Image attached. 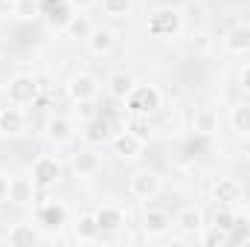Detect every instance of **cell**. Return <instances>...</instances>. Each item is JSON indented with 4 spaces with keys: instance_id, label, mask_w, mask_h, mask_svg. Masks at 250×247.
<instances>
[{
    "instance_id": "8992f818",
    "label": "cell",
    "mask_w": 250,
    "mask_h": 247,
    "mask_svg": "<svg viewBox=\"0 0 250 247\" xmlns=\"http://www.w3.org/2000/svg\"><path fill=\"white\" fill-rule=\"evenodd\" d=\"M143 148H146V140H143L140 134H134V131H120V134L111 137V151H114L120 160H134V157H140Z\"/></svg>"
},
{
    "instance_id": "7402d4cb",
    "label": "cell",
    "mask_w": 250,
    "mask_h": 247,
    "mask_svg": "<svg viewBox=\"0 0 250 247\" xmlns=\"http://www.w3.org/2000/svg\"><path fill=\"white\" fill-rule=\"evenodd\" d=\"M134 84H137V82H134V76H131V73H123V70L108 76V93H111L114 99H120V102L128 99V93L134 90Z\"/></svg>"
},
{
    "instance_id": "2e32d148",
    "label": "cell",
    "mask_w": 250,
    "mask_h": 247,
    "mask_svg": "<svg viewBox=\"0 0 250 247\" xmlns=\"http://www.w3.org/2000/svg\"><path fill=\"white\" fill-rule=\"evenodd\" d=\"M224 50L233 53V56L250 53V23H236V26L227 29V35H224Z\"/></svg>"
},
{
    "instance_id": "4fadbf2b",
    "label": "cell",
    "mask_w": 250,
    "mask_h": 247,
    "mask_svg": "<svg viewBox=\"0 0 250 247\" xmlns=\"http://www.w3.org/2000/svg\"><path fill=\"white\" fill-rule=\"evenodd\" d=\"M172 230V218L166 209H146L143 212V233L148 239H160Z\"/></svg>"
},
{
    "instance_id": "9c48e42d",
    "label": "cell",
    "mask_w": 250,
    "mask_h": 247,
    "mask_svg": "<svg viewBox=\"0 0 250 247\" xmlns=\"http://www.w3.org/2000/svg\"><path fill=\"white\" fill-rule=\"evenodd\" d=\"M96 93H99V84H96V79H93L90 73H73V76L67 79V96H70L73 102L96 99Z\"/></svg>"
},
{
    "instance_id": "e575fe53",
    "label": "cell",
    "mask_w": 250,
    "mask_h": 247,
    "mask_svg": "<svg viewBox=\"0 0 250 247\" xmlns=\"http://www.w3.org/2000/svg\"><path fill=\"white\" fill-rule=\"evenodd\" d=\"M242 215H245V224H250V201L245 204V209H242Z\"/></svg>"
},
{
    "instance_id": "4316f807",
    "label": "cell",
    "mask_w": 250,
    "mask_h": 247,
    "mask_svg": "<svg viewBox=\"0 0 250 247\" xmlns=\"http://www.w3.org/2000/svg\"><path fill=\"white\" fill-rule=\"evenodd\" d=\"M201 245L204 247H224V245H230V233L221 230V227H215V224H209V227L201 230Z\"/></svg>"
},
{
    "instance_id": "836d02e7",
    "label": "cell",
    "mask_w": 250,
    "mask_h": 247,
    "mask_svg": "<svg viewBox=\"0 0 250 247\" xmlns=\"http://www.w3.org/2000/svg\"><path fill=\"white\" fill-rule=\"evenodd\" d=\"M6 198H9V178L0 175V201H6Z\"/></svg>"
},
{
    "instance_id": "30bf717a",
    "label": "cell",
    "mask_w": 250,
    "mask_h": 247,
    "mask_svg": "<svg viewBox=\"0 0 250 247\" xmlns=\"http://www.w3.org/2000/svg\"><path fill=\"white\" fill-rule=\"evenodd\" d=\"M96 221H99V230L102 233H120L125 224H128V218H125V209L123 206H117V204H102V206H96Z\"/></svg>"
},
{
    "instance_id": "8fae6325",
    "label": "cell",
    "mask_w": 250,
    "mask_h": 247,
    "mask_svg": "<svg viewBox=\"0 0 250 247\" xmlns=\"http://www.w3.org/2000/svg\"><path fill=\"white\" fill-rule=\"evenodd\" d=\"M44 134H47V140L53 145H70L73 137H76V125L67 117H50L47 125H44Z\"/></svg>"
},
{
    "instance_id": "f1b7e54d",
    "label": "cell",
    "mask_w": 250,
    "mask_h": 247,
    "mask_svg": "<svg viewBox=\"0 0 250 247\" xmlns=\"http://www.w3.org/2000/svg\"><path fill=\"white\" fill-rule=\"evenodd\" d=\"M212 224H215V227H221V230H227V233H233V230L239 227V215L233 212V206H221V209L215 212Z\"/></svg>"
},
{
    "instance_id": "cb8c5ba5",
    "label": "cell",
    "mask_w": 250,
    "mask_h": 247,
    "mask_svg": "<svg viewBox=\"0 0 250 247\" xmlns=\"http://www.w3.org/2000/svg\"><path fill=\"white\" fill-rule=\"evenodd\" d=\"M230 125L239 137H250V102H236L230 108Z\"/></svg>"
},
{
    "instance_id": "ffe728a7",
    "label": "cell",
    "mask_w": 250,
    "mask_h": 247,
    "mask_svg": "<svg viewBox=\"0 0 250 247\" xmlns=\"http://www.w3.org/2000/svg\"><path fill=\"white\" fill-rule=\"evenodd\" d=\"M73 236H76V242H96V239L102 236L96 215H93V212L79 215V218H76V224H73Z\"/></svg>"
},
{
    "instance_id": "5bb4252c",
    "label": "cell",
    "mask_w": 250,
    "mask_h": 247,
    "mask_svg": "<svg viewBox=\"0 0 250 247\" xmlns=\"http://www.w3.org/2000/svg\"><path fill=\"white\" fill-rule=\"evenodd\" d=\"M114 47H117V32L114 29H108V26H93L90 29L87 50L93 56H108V53H114Z\"/></svg>"
},
{
    "instance_id": "ac0fdd59",
    "label": "cell",
    "mask_w": 250,
    "mask_h": 247,
    "mask_svg": "<svg viewBox=\"0 0 250 247\" xmlns=\"http://www.w3.org/2000/svg\"><path fill=\"white\" fill-rule=\"evenodd\" d=\"M38 230L32 227V224H26V221H18V224H12L9 227V233H6V242L12 247H32L38 245Z\"/></svg>"
},
{
    "instance_id": "83f0119b",
    "label": "cell",
    "mask_w": 250,
    "mask_h": 247,
    "mask_svg": "<svg viewBox=\"0 0 250 247\" xmlns=\"http://www.w3.org/2000/svg\"><path fill=\"white\" fill-rule=\"evenodd\" d=\"M99 3H102V12L111 18H128L134 12V0H99Z\"/></svg>"
},
{
    "instance_id": "d4e9b609",
    "label": "cell",
    "mask_w": 250,
    "mask_h": 247,
    "mask_svg": "<svg viewBox=\"0 0 250 247\" xmlns=\"http://www.w3.org/2000/svg\"><path fill=\"white\" fill-rule=\"evenodd\" d=\"M76 15V9L70 6V0H59V6H53L50 9V15H47V23L53 26V29H64L67 23H70V18Z\"/></svg>"
},
{
    "instance_id": "7a4b0ae2",
    "label": "cell",
    "mask_w": 250,
    "mask_h": 247,
    "mask_svg": "<svg viewBox=\"0 0 250 247\" xmlns=\"http://www.w3.org/2000/svg\"><path fill=\"white\" fill-rule=\"evenodd\" d=\"M181 29H184L181 9L163 6V9L151 12V18H148V35H154V38H178Z\"/></svg>"
},
{
    "instance_id": "f546056e",
    "label": "cell",
    "mask_w": 250,
    "mask_h": 247,
    "mask_svg": "<svg viewBox=\"0 0 250 247\" xmlns=\"http://www.w3.org/2000/svg\"><path fill=\"white\" fill-rule=\"evenodd\" d=\"M76 105V117L82 120V123H90L93 117H99L96 114V102L93 99H82V102H73Z\"/></svg>"
},
{
    "instance_id": "7c38bea8",
    "label": "cell",
    "mask_w": 250,
    "mask_h": 247,
    "mask_svg": "<svg viewBox=\"0 0 250 247\" xmlns=\"http://www.w3.org/2000/svg\"><path fill=\"white\" fill-rule=\"evenodd\" d=\"M35 218H38V224L44 230H62L64 224H67V206L59 204V201H47V204L38 206Z\"/></svg>"
},
{
    "instance_id": "ba28073f",
    "label": "cell",
    "mask_w": 250,
    "mask_h": 247,
    "mask_svg": "<svg viewBox=\"0 0 250 247\" xmlns=\"http://www.w3.org/2000/svg\"><path fill=\"white\" fill-rule=\"evenodd\" d=\"M212 201L221 204V206H236L245 201V189L236 178H218L212 184Z\"/></svg>"
},
{
    "instance_id": "1f68e13d",
    "label": "cell",
    "mask_w": 250,
    "mask_h": 247,
    "mask_svg": "<svg viewBox=\"0 0 250 247\" xmlns=\"http://www.w3.org/2000/svg\"><path fill=\"white\" fill-rule=\"evenodd\" d=\"M239 90H242V93H248V96H250V62L245 64L242 70H239Z\"/></svg>"
},
{
    "instance_id": "3957f363",
    "label": "cell",
    "mask_w": 250,
    "mask_h": 247,
    "mask_svg": "<svg viewBox=\"0 0 250 247\" xmlns=\"http://www.w3.org/2000/svg\"><path fill=\"white\" fill-rule=\"evenodd\" d=\"M38 90H41V84H38L35 76H29V73H15V76L9 79V84H6V99H9V105L26 108V105H32V102L38 99Z\"/></svg>"
},
{
    "instance_id": "44dd1931",
    "label": "cell",
    "mask_w": 250,
    "mask_h": 247,
    "mask_svg": "<svg viewBox=\"0 0 250 247\" xmlns=\"http://www.w3.org/2000/svg\"><path fill=\"white\" fill-rule=\"evenodd\" d=\"M111 137H114V131H111V123H108V120L93 117L90 123H84V140H87V143L99 145V143H111Z\"/></svg>"
},
{
    "instance_id": "5b68a950",
    "label": "cell",
    "mask_w": 250,
    "mask_h": 247,
    "mask_svg": "<svg viewBox=\"0 0 250 247\" xmlns=\"http://www.w3.org/2000/svg\"><path fill=\"white\" fill-rule=\"evenodd\" d=\"M160 189H163V181H160V175L151 172V169H140V172H134L131 181H128V192H131L134 198H140V201H154V198L160 195Z\"/></svg>"
},
{
    "instance_id": "d590c367",
    "label": "cell",
    "mask_w": 250,
    "mask_h": 247,
    "mask_svg": "<svg viewBox=\"0 0 250 247\" xmlns=\"http://www.w3.org/2000/svg\"><path fill=\"white\" fill-rule=\"evenodd\" d=\"M0 3H6V6H15V3H21V0H0Z\"/></svg>"
},
{
    "instance_id": "603a6c76",
    "label": "cell",
    "mask_w": 250,
    "mask_h": 247,
    "mask_svg": "<svg viewBox=\"0 0 250 247\" xmlns=\"http://www.w3.org/2000/svg\"><path fill=\"white\" fill-rule=\"evenodd\" d=\"M195 131L204 134V137H209V134L218 131V114H215L212 105H201V108H195Z\"/></svg>"
},
{
    "instance_id": "d6986e66",
    "label": "cell",
    "mask_w": 250,
    "mask_h": 247,
    "mask_svg": "<svg viewBox=\"0 0 250 247\" xmlns=\"http://www.w3.org/2000/svg\"><path fill=\"white\" fill-rule=\"evenodd\" d=\"M0 131H3V134H12V137L23 134V131H26V114H23L18 105L3 108V111H0Z\"/></svg>"
},
{
    "instance_id": "6da1fadb",
    "label": "cell",
    "mask_w": 250,
    "mask_h": 247,
    "mask_svg": "<svg viewBox=\"0 0 250 247\" xmlns=\"http://www.w3.org/2000/svg\"><path fill=\"white\" fill-rule=\"evenodd\" d=\"M125 105H128V111L134 117H151V114H157L163 108V93H160L157 84H134Z\"/></svg>"
},
{
    "instance_id": "e0dca14e",
    "label": "cell",
    "mask_w": 250,
    "mask_h": 247,
    "mask_svg": "<svg viewBox=\"0 0 250 247\" xmlns=\"http://www.w3.org/2000/svg\"><path fill=\"white\" fill-rule=\"evenodd\" d=\"M6 201H12L18 206L32 204L35 201V184H32V178H9V198Z\"/></svg>"
},
{
    "instance_id": "52a82bcc",
    "label": "cell",
    "mask_w": 250,
    "mask_h": 247,
    "mask_svg": "<svg viewBox=\"0 0 250 247\" xmlns=\"http://www.w3.org/2000/svg\"><path fill=\"white\" fill-rule=\"evenodd\" d=\"M70 169L76 178H93L102 172V154L96 148H79L73 157H70Z\"/></svg>"
},
{
    "instance_id": "d6a6232c",
    "label": "cell",
    "mask_w": 250,
    "mask_h": 247,
    "mask_svg": "<svg viewBox=\"0 0 250 247\" xmlns=\"http://www.w3.org/2000/svg\"><path fill=\"white\" fill-rule=\"evenodd\" d=\"M70 6H73L76 12H84V9H90V6H96V0H70Z\"/></svg>"
},
{
    "instance_id": "277c9868",
    "label": "cell",
    "mask_w": 250,
    "mask_h": 247,
    "mask_svg": "<svg viewBox=\"0 0 250 247\" xmlns=\"http://www.w3.org/2000/svg\"><path fill=\"white\" fill-rule=\"evenodd\" d=\"M62 175H64V166L56 154H41L32 163V184H35V189H53L62 181Z\"/></svg>"
},
{
    "instance_id": "8d00e7d4",
    "label": "cell",
    "mask_w": 250,
    "mask_h": 247,
    "mask_svg": "<svg viewBox=\"0 0 250 247\" xmlns=\"http://www.w3.org/2000/svg\"><path fill=\"white\" fill-rule=\"evenodd\" d=\"M38 3H41V0H38Z\"/></svg>"
},
{
    "instance_id": "484cf974",
    "label": "cell",
    "mask_w": 250,
    "mask_h": 247,
    "mask_svg": "<svg viewBox=\"0 0 250 247\" xmlns=\"http://www.w3.org/2000/svg\"><path fill=\"white\" fill-rule=\"evenodd\" d=\"M90 29H93V26H90V21H87L84 15H79V12H76V15L70 18V23L64 26L62 32L67 35V38H84V41H87V35H90Z\"/></svg>"
},
{
    "instance_id": "4dcf8cb0",
    "label": "cell",
    "mask_w": 250,
    "mask_h": 247,
    "mask_svg": "<svg viewBox=\"0 0 250 247\" xmlns=\"http://www.w3.org/2000/svg\"><path fill=\"white\" fill-rule=\"evenodd\" d=\"M12 9H15L18 18H35V15H38V0H21V3H15Z\"/></svg>"
},
{
    "instance_id": "9a60e30c",
    "label": "cell",
    "mask_w": 250,
    "mask_h": 247,
    "mask_svg": "<svg viewBox=\"0 0 250 247\" xmlns=\"http://www.w3.org/2000/svg\"><path fill=\"white\" fill-rule=\"evenodd\" d=\"M175 227H178L181 233H187V236H201V230L207 227L201 206H184V209L175 215Z\"/></svg>"
}]
</instances>
